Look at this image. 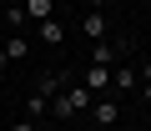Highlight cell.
<instances>
[{
    "label": "cell",
    "mask_w": 151,
    "mask_h": 131,
    "mask_svg": "<svg viewBox=\"0 0 151 131\" xmlns=\"http://www.w3.org/2000/svg\"><path fill=\"white\" fill-rule=\"evenodd\" d=\"M91 106H96V96H91L86 86H65V91L50 101V116H55V121H70L76 111H91Z\"/></svg>",
    "instance_id": "obj_1"
},
{
    "label": "cell",
    "mask_w": 151,
    "mask_h": 131,
    "mask_svg": "<svg viewBox=\"0 0 151 131\" xmlns=\"http://www.w3.org/2000/svg\"><path fill=\"white\" fill-rule=\"evenodd\" d=\"M146 126H151V111H146Z\"/></svg>",
    "instance_id": "obj_18"
},
{
    "label": "cell",
    "mask_w": 151,
    "mask_h": 131,
    "mask_svg": "<svg viewBox=\"0 0 151 131\" xmlns=\"http://www.w3.org/2000/svg\"><path fill=\"white\" fill-rule=\"evenodd\" d=\"M5 66H10V55H5V45H0V71H5Z\"/></svg>",
    "instance_id": "obj_16"
},
{
    "label": "cell",
    "mask_w": 151,
    "mask_h": 131,
    "mask_svg": "<svg viewBox=\"0 0 151 131\" xmlns=\"http://www.w3.org/2000/svg\"><path fill=\"white\" fill-rule=\"evenodd\" d=\"M86 5H91V10H101V5H111V0H86Z\"/></svg>",
    "instance_id": "obj_17"
},
{
    "label": "cell",
    "mask_w": 151,
    "mask_h": 131,
    "mask_svg": "<svg viewBox=\"0 0 151 131\" xmlns=\"http://www.w3.org/2000/svg\"><path fill=\"white\" fill-rule=\"evenodd\" d=\"M91 96H101L106 86H111V66H86V81H81Z\"/></svg>",
    "instance_id": "obj_2"
},
{
    "label": "cell",
    "mask_w": 151,
    "mask_h": 131,
    "mask_svg": "<svg viewBox=\"0 0 151 131\" xmlns=\"http://www.w3.org/2000/svg\"><path fill=\"white\" fill-rule=\"evenodd\" d=\"M91 116H96V126L106 131V126H116V121H121V106H116V101H101V96H96V106H91Z\"/></svg>",
    "instance_id": "obj_3"
},
{
    "label": "cell",
    "mask_w": 151,
    "mask_h": 131,
    "mask_svg": "<svg viewBox=\"0 0 151 131\" xmlns=\"http://www.w3.org/2000/svg\"><path fill=\"white\" fill-rule=\"evenodd\" d=\"M111 86L126 96V91H136L141 86V76H136V66H121V71H111Z\"/></svg>",
    "instance_id": "obj_7"
},
{
    "label": "cell",
    "mask_w": 151,
    "mask_h": 131,
    "mask_svg": "<svg viewBox=\"0 0 151 131\" xmlns=\"http://www.w3.org/2000/svg\"><path fill=\"white\" fill-rule=\"evenodd\" d=\"M25 116H30V121H40V116H50V101L30 91V101H25Z\"/></svg>",
    "instance_id": "obj_11"
},
{
    "label": "cell",
    "mask_w": 151,
    "mask_h": 131,
    "mask_svg": "<svg viewBox=\"0 0 151 131\" xmlns=\"http://www.w3.org/2000/svg\"><path fill=\"white\" fill-rule=\"evenodd\" d=\"M106 25H111V20H106L101 10H91V15L81 20V35H86V40H106Z\"/></svg>",
    "instance_id": "obj_4"
},
{
    "label": "cell",
    "mask_w": 151,
    "mask_h": 131,
    "mask_svg": "<svg viewBox=\"0 0 151 131\" xmlns=\"http://www.w3.org/2000/svg\"><path fill=\"white\" fill-rule=\"evenodd\" d=\"M25 15L30 20H50L55 15V0H25Z\"/></svg>",
    "instance_id": "obj_9"
},
{
    "label": "cell",
    "mask_w": 151,
    "mask_h": 131,
    "mask_svg": "<svg viewBox=\"0 0 151 131\" xmlns=\"http://www.w3.org/2000/svg\"><path fill=\"white\" fill-rule=\"evenodd\" d=\"M136 91H141V101H146V106H151V86H136Z\"/></svg>",
    "instance_id": "obj_15"
},
{
    "label": "cell",
    "mask_w": 151,
    "mask_h": 131,
    "mask_svg": "<svg viewBox=\"0 0 151 131\" xmlns=\"http://www.w3.org/2000/svg\"><path fill=\"white\" fill-rule=\"evenodd\" d=\"M116 55H121V45H116V40H91V66H111Z\"/></svg>",
    "instance_id": "obj_6"
},
{
    "label": "cell",
    "mask_w": 151,
    "mask_h": 131,
    "mask_svg": "<svg viewBox=\"0 0 151 131\" xmlns=\"http://www.w3.org/2000/svg\"><path fill=\"white\" fill-rule=\"evenodd\" d=\"M40 45H50V50H55V45H65V25H60L55 15H50V20H40Z\"/></svg>",
    "instance_id": "obj_5"
},
{
    "label": "cell",
    "mask_w": 151,
    "mask_h": 131,
    "mask_svg": "<svg viewBox=\"0 0 151 131\" xmlns=\"http://www.w3.org/2000/svg\"><path fill=\"white\" fill-rule=\"evenodd\" d=\"M30 15H25V5H5V25H25Z\"/></svg>",
    "instance_id": "obj_12"
},
{
    "label": "cell",
    "mask_w": 151,
    "mask_h": 131,
    "mask_svg": "<svg viewBox=\"0 0 151 131\" xmlns=\"http://www.w3.org/2000/svg\"><path fill=\"white\" fill-rule=\"evenodd\" d=\"M5 55H10V60H25V55H30V40H25V35H10V40H5Z\"/></svg>",
    "instance_id": "obj_10"
},
{
    "label": "cell",
    "mask_w": 151,
    "mask_h": 131,
    "mask_svg": "<svg viewBox=\"0 0 151 131\" xmlns=\"http://www.w3.org/2000/svg\"><path fill=\"white\" fill-rule=\"evenodd\" d=\"M136 76H141V86H151V60H141V66H136Z\"/></svg>",
    "instance_id": "obj_13"
},
{
    "label": "cell",
    "mask_w": 151,
    "mask_h": 131,
    "mask_svg": "<svg viewBox=\"0 0 151 131\" xmlns=\"http://www.w3.org/2000/svg\"><path fill=\"white\" fill-rule=\"evenodd\" d=\"M65 86H70L65 76H40V86H35V96H45V101H55V96H60Z\"/></svg>",
    "instance_id": "obj_8"
},
{
    "label": "cell",
    "mask_w": 151,
    "mask_h": 131,
    "mask_svg": "<svg viewBox=\"0 0 151 131\" xmlns=\"http://www.w3.org/2000/svg\"><path fill=\"white\" fill-rule=\"evenodd\" d=\"M10 131H35V121H30V116H20V121H15Z\"/></svg>",
    "instance_id": "obj_14"
}]
</instances>
